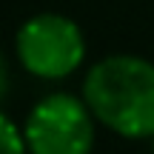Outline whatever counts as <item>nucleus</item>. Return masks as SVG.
<instances>
[{
    "label": "nucleus",
    "mask_w": 154,
    "mask_h": 154,
    "mask_svg": "<svg viewBox=\"0 0 154 154\" xmlns=\"http://www.w3.org/2000/svg\"><path fill=\"white\" fill-rule=\"evenodd\" d=\"M83 100L111 131L131 140L154 137V63L134 54L103 57L86 74Z\"/></svg>",
    "instance_id": "f257e3e1"
},
{
    "label": "nucleus",
    "mask_w": 154,
    "mask_h": 154,
    "mask_svg": "<svg viewBox=\"0 0 154 154\" xmlns=\"http://www.w3.org/2000/svg\"><path fill=\"white\" fill-rule=\"evenodd\" d=\"M17 57L23 69L43 80H60L80 69L86 40L74 20L63 14H34L17 32Z\"/></svg>",
    "instance_id": "f03ea898"
},
{
    "label": "nucleus",
    "mask_w": 154,
    "mask_h": 154,
    "mask_svg": "<svg viewBox=\"0 0 154 154\" xmlns=\"http://www.w3.org/2000/svg\"><path fill=\"white\" fill-rule=\"evenodd\" d=\"M23 140L29 154H88L94 146V114L86 100L49 94L29 111Z\"/></svg>",
    "instance_id": "7ed1b4c3"
},
{
    "label": "nucleus",
    "mask_w": 154,
    "mask_h": 154,
    "mask_svg": "<svg viewBox=\"0 0 154 154\" xmlns=\"http://www.w3.org/2000/svg\"><path fill=\"white\" fill-rule=\"evenodd\" d=\"M26 140L23 131L0 111V154H26Z\"/></svg>",
    "instance_id": "20e7f679"
},
{
    "label": "nucleus",
    "mask_w": 154,
    "mask_h": 154,
    "mask_svg": "<svg viewBox=\"0 0 154 154\" xmlns=\"http://www.w3.org/2000/svg\"><path fill=\"white\" fill-rule=\"evenodd\" d=\"M6 91H9V66H6L3 54H0V100L6 97Z\"/></svg>",
    "instance_id": "39448f33"
}]
</instances>
